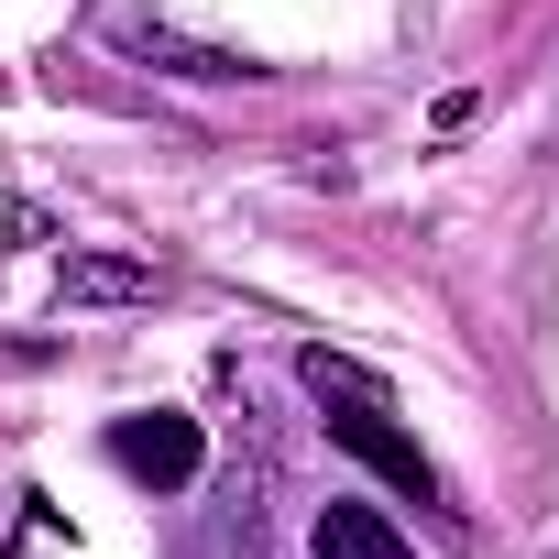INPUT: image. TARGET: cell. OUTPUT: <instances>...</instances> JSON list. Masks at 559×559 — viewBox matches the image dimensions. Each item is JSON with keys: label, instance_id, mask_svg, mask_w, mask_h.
I'll use <instances>...</instances> for the list:
<instances>
[{"label": "cell", "instance_id": "6da1fadb", "mask_svg": "<svg viewBox=\"0 0 559 559\" xmlns=\"http://www.w3.org/2000/svg\"><path fill=\"white\" fill-rule=\"evenodd\" d=\"M110 461L132 472V483H198V461H209V439H198V417H121L110 428Z\"/></svg>", "mask_w": 559, "mask_h": 559}, {"label": "cell", "instance_id": "8992f818", "mask_svg": "<svg viewBox=\"0 0 559 559\" xmlns=\"http://www.w3.org/2000/svg\"><path fill=\"white\" fill-rule=\"evenodd\" d=\"M143 56H154V67H176V78H252L241 56H209V45H176V34H143Z\"/></svg>", "mask_w": 559, "mask_h": 559}, {"label": "cell", "instance_id": "7a4b0ae2", "mask_svg": "<svg viewBox=\"0 0 559 559\" xmlns=\"http://www.w3.org/2000/svg\"><path fill=\"white\" fill-rule=\"evenodd\" d=\"M308 559H417V548H406V526H395L384 504L330 493V504H319V526H308Z\"/></svg>", "mask_w": 559, "mask_h": 559}, {"label": "cell", "instance_id": "277c9868", "mask_svg": "<svg viewBox=\"0 0 559 559\" xmlns=\"http://www.w3.org/2000/svg\"><path fill=\"white\" fill-rule=\"evenodd\" d=\"M384 417H395V406H341V417H330V439H341V450H362V461H373L384 483L428 493V461H417V439H395Z\"/></svg>", "mask_w": 559, "mask_h": 559}, {"label": "cell", "instance_id": "3957f363", "mask_svg": "<svg viewBox=\"0 0 559 559\" xmlns=\"http://www.w3.org/2000/svg\"><path fill=\"white\" fill-rule=\"evenodd\" d=\"M56 297L67 308H143V297H165V274L132 263V252H67L56 263Z\"/></svg>", "mask_w": 559, "mask_h": 559}, {"label": "cell", "instance_id": "5b68a950", "mask_svg": "<svg viewBox=\"0 0 559 559\" xmlns=\"http://www.w3.org/2000/svg\"><path fill=\"white\" fill-rule=\"evenodd\" d=\"M297 384H308L319 406H395V384H384L373 362H352V352H297Z\"/></svg>", "mask_w": 559, "mask_h": 559}]
</instances>
